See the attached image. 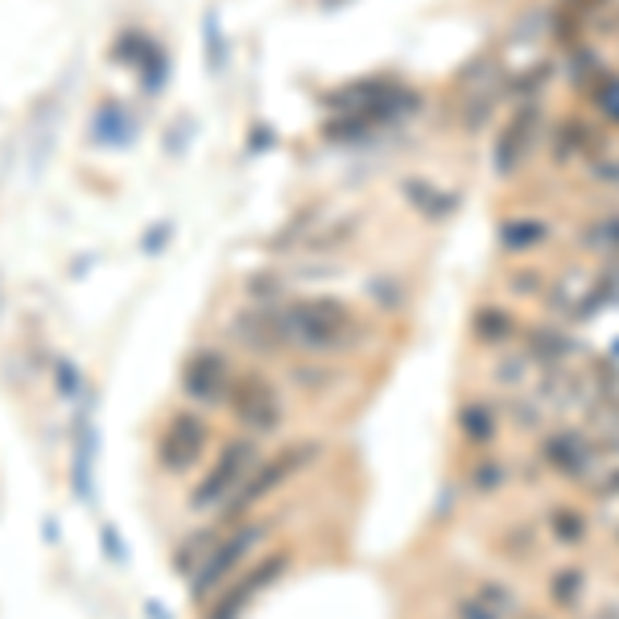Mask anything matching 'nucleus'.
Here are the masks:
<instances>
[{
    "label": "nucleus",
    "mask_w": 619,
    "mask_h": 619,
    "mask_svg": "<svg viewBox=\"0 0 619 619\" xmlns=\"http://www.w3.org/2000/svg\"><path fill=\"white\" fill-rule=\"evenodd\" d=\"M541 454L549 459V467L570 475V479H579L582 471L591 467V459H595V447L574 430H562V433H549L541 442Z\"/></svg>",
    "instance_id": "9d476101"
},
{
    "label": "nucleus",
    "mask_w": 619,
    "mask_h": 619,
    "mask_svg": "<svg viewBox=\"0 0 619 619\" xmlns=\"http://www.w3.org/2000/svg\"><path fill=\"white\" fill-rule=\"evenodd\" d=\"M231 380H236V368H231V359L224 352H194L187 359V368H182V389H187L190 401H199V405H219L231 389Z\"/></svg>",
    "instance_id": "6e6552de"
},
{
    "label": "nucleus",
    "mask_w": 619,
    "mask_h": 619,
    "mask_svg": "<svg viewBox=\"0 0 619 619\" xmlns=\"http://www.w3.org/2000/svg\"><path fill=\"white\" fill-rule=\"evenodd\" d=\"M459 430L475 447H488L491 438H496V409L484 405V401H471V405L459 409Z\"/></svg>",
    "instance_id": "f8f14e48"
},
{
    "label": "nucleus",
    "mask_w": 619,
    "mask_h": 619,
    "mask_svg": "<svg viewBox=\"0 0 619 619\" xmlns=\"http://www.w3.org/2000/svg\"><path fill=\"white\" fill-rule=\"evenodd\" d=\"M471 331L479 343H488V347H500L508 338L516 335V319L508 314L504 306H479L475 310V322H471Z\"/></svg>",
    "instance_id": "9b49d317"
},
{
    "label": "nucleus",
    "mask_w": 619,
    "mask_h": 619,
    "mask_svg": "<svg viewBox=\"0 0 619 619\" xmlns=\"http://www.w3.org/2000/svg\"><path fill=\"white\" fill-rule=\"evenodd\" d=\"M314 454H319V442H298V447H285V451L269 454V459H257V467L248 471L240 491L224 504V525H240L261 500H269L282 484H289L298 471H306V463Z\"/></svg>",
    "instance_id": "f03ea898"
},
{
    "label": "nucleus",
    "mask_w": 619,
    "mask_h": 619,
    "mask_svg": "<svg viewBox=\"0 0 619 619\" xmlns=\"http://www.w3.org/2000/svg\"><path fill=\"white\" fill-rule=\"evenodd\" d=\"M549 525H553V537L562 545H579L586 537V516H582L579 508H553V516H549Z\"/></svg>",
    "instance_id": "4468645a"
},
{
    "label": "nucleus",
    "mask_w": 619,
    "mask_h": 619,
    "mask_svg": "<svg viewBox=\"0 0 619 619\" xmlns=\"http://www.w3.org/2000/svg\"><path fill=\"white\" fill-rule=\"evenodd\" d=\"M616 352H619V347H616Z\"/></svg>",
    "instance_id": "5701e85b"
},
{
    "label": "nucleus",
    "mask_w": 619,
    "mask_h": 619,
    "mask_svg": "<svg viewBox=\"0 0 619 619\" xmlns=\"http://www.w3.org/2000/svg\"><path fill=\"white\" fill-rule=\"evenodd\" d=\"M227 409L245 426L252 438H269L285 426V405L282 393L273 389V380H264L257 372H236L231 389H227Z\"/></svg>",
    "instance_id": "20e7f679"
},
{
    "label": "nucleus",
    "mask_w": 619,
    "mask_h": 619,
    "mask_svg": "<svg viewBox=\"0 0 619 619\" xmlns=\"http://www.w3.org/2000/svg\"><path fill=\"white\" fill-rule=\"evenodd\" d=\"M206 421L199 413H174L162 433H157V463L169 471V475H187V471L199 467V459L206 451Z\"/></svg>",
    "instance_id": "0eeeda50"
},
{
    "label": "nucleus",
    "mask_w": 619,
    "mask_h": 619,
    "mask_svg": "<svg viewBox=\"0 0 619 619\" xmlns=\"http://www.w3.org/2000/svg\"><path fill=\"white\" fill-rule=\"evenodd\" d=\"M537 124H541V112H537L533 104H525V108H516V112L508 116V124L500 129V136H496V153H491V166H496L500 178H512L516 166L525 162Z\"/></svg>",
    "instance_id": "1a4fd4ad"
},
{
    "label": "nucleus",
    "mask_w": 619,
    "mask_h": 619,
    "mask_svg": "<svg viewBox=\"0 0 619 619\" xmlns=\"http://www.w3.org/2000/svg\"><path fill=\"white\" fill-rule=\"evenodd\" d=\"M261 537H264V525H257V521L245 525V521H240V525L231 528V533H224L219 541H211L206 558L190 570V574H194V579H190V595H194V599H206V595H215L227 579H236V570L248 562V553L257 549Z\"/></svg>",
    "instance_id": "7ed1b4c3"
},
{
    "label": "nucleus",
    "mask_w": 619,
    "mask_h": 619,
    "mask_svg": "<svg viewBox=\"0 0 619 619\" xmlns=\"http://www.w3.org/2000/svg\"><path fill=\"white\" fill-rule=\"evenodd\" d=\"M599 496H603V500H611V496H619V471H616V475H611V479H603V484H599Z\"/></svg>",
    "instance_id": "412c9836"
},
{
    "label": "nucleus",
    "mask_w": 619,
    "mask_h": 619,
    "mask_svg": "<svg viewBox=\"0 0 619 619\" xmlns=\"http://www.w3.org/2000/svg\"><path fill=\"white\" fill-rule=\"evenodd\" d=\"M257 442H252V433L248 438H236L231 447H224L219 451V459L206 467V475H199V488H194V496H190V508L194 512H211V508H224L236 491H240V484L248 479V471L257 467Z\"/></svg>",
    "instance_id": "39448f33"
},
{
    "label": "nucleus",
    "mask_w": 619,
    "mask_h": 619,
    "mask_svg": "<svg viewBox=\"0 0 619 619\" xmlns=\"http://www.w3.org/2000/svg\"><path fill=\"white\" fill-rule=\"evenodd\" d=\"M504 479H508L504 463H479V467H475V488H479V491L504 488Z\"/></svg>",
    "instance_id": "6ab92c4d"
},
{
    "label": "nucleus",
    "mask_w": 619,
    "mask_h": 619,
    "mask_svg": "<svg viewBox=\"0 0 619 619\" xmlns=\"http://www.w3.org/2000/svg\"><path fill=\"white\" fill-rule=\"evenodd\" d=\"M504 248H512V252H521V248H537L549 236V227L541 224V219H512V224H504Z\"/></svg>",
    "instance_id": "ddd939ff"
},
{
    "label": "nucleus",
    "mask_w": 619,
    "mask_h": 619,
    "mask_svg": "<svg viewBox=\"0 0 619 619\" xmlns=\"http://www.w3.org/2000/svg\"><path fill=\"white\" fill-rule=\"evenodd\" d=\"M582 586H586V579H582V570H558L553 574V582H549V595H553V603H562L566 611L570 607H579V599H582Z\"/></svg>",
    "instance_id": "2eb2a0df"
},
{
    "label": "nucleus",
    "mask_w": 619,
    "mask_h": 619,
    "mask_svg": "<svg viewBox=\"0 0 619 619\" xmlns=\"http://www.w3.org/2000/svg\"><path fill=\"white\" fill-rule=\"evenodd\" d=\"M322 9H331V13H335V9H347V4H352V0H319Z\"/></svg>",
    "instance_id": "4be33fe9"
},
{
    "label": "nucleus",
    "mask_w": 619,
    "mask_h": 619,
    "mask_svg": "<svg viewBox=\"0 0 619 619\" xmlns=\"http://www.w3.org/2000/svg\"><path fill=\"white\" fill-rule=\"evenodd\" d=\"M331 380H335V372H326V368H298V372H294V384L306 389V393H322V389H331Z\"/></svg>",
    "instance_id": "a211bd4d"
},
{
    "label": "nucleus",
    "mask_w": 619,
    "mask_h": 619,
    "mask_svg": "<svg viewBox=\"0 0 619 619\" xmlns=\"http://www.w3.org/2000/svg\"><path fill=\"white\" fill-rule=\"evenodd\" d=\"M289 562H294V558H289V549H273L264 562L240 570V574H236V579L227 582L224 591L215 595V607L206 611V619H240L248 607L261 599L264 591L282 579L285 570H289Z\"/></svg>",
    "instance_id": "423d86ee"
},
{
    "label": "nucleus",
    "mask_w": 619,
    "mask_h": 619,
    "mask_svg": "<svg viewBox=\"0 0 619 619\" xmlns=\"http://www.w3.org/2000/svg\"><path fill=\"white\" fill-rule=\"evenodd\" d=\"M459 619H496V611L484 599H463L459 603Z\"/></svg>",
    "instance_id": "aec40b11"
},
{
    "label": "nucleus",
    "mask_w": 619,
    "mask_h": 619,
    "mask_svg": "<svg viewBox=\"0 0 619 619\" xmlns=\"http://www.w3.org/2000/svg\"><path fill=\"white\" fill-rule=\"evenodd\" d=\"M409 199H417V203L426 206V215H451V206H454V194H438V190H426L421 182H409Z\"/></svg>",
    "instance_id": "dca6fc26"
},
{
    "label": "nucleus",
    "mask_w": 619,
    "mask_h": 619,
    "mask_svg": "<svg viewBox=\"0 0 619 619\" xmlns=\"http://www.w3.org/2000/svg\"><path fill=\"white\" fill-rule=\"evenodd\" d=\"M273 322L282 347L301 352V356H331V352H347L356 338L359 322L352 306L338 298H301L273 306Z\"/></svg>",
    "instance_id": "f257e3e1"
},
{
    "label": "nucleus",
    "mask_w": 619,
    "mask_h": 619,
    "mask_svg": "<svg viewBox=\"0 0 619 619\" xmlns=\"http://www.w3.org/2000/svg\"><path fill=\"white\" fill-rule=\"evenodd\" d=\"M595 104L619 124V79L616 75H599V83H595Z\"/></svg>",
    "instance_id": "f3484780"
}]
</instances>
